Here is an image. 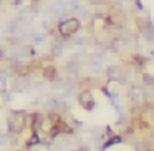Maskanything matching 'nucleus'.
<instances>
[{
	"mask_svg": "<svg viewBox=\"0 0 154 151\" xmlns=\"http://www.w3.org/2000/svg\"><path fill=\"white\" fill-rule=\"evenodd\" d=\"M81 67H83V61L80 60H75V58H70V60L65 63V71L71 77H78L81 71Z\"/></svg>",
	"mask_w": 154,
	"mask_h": 151,
	"instance_id": "0eeeda50",
	"label": "nucleus"
},
{
	"mask_svg": "<svg viewBox=\"0 0 154 151\" xmlns=\"http://www.w3.org/2000/svg\"><path fill=\"white\" fill-rule=\"evenodd\" d=\"M78 103L83 108L85 111H93L96 108V100H94V95L90 88H83V90L78 93Z\"/></svg>",
	"mask_w": 154,
	"mask_h": 151,
	"instance_id": "7ed1b4c3",
	"label": "nucleus"
},
{
	"mask_svg": "<svg viewBox=\"0 0 154 151\" xmlns=\"http://www.w3.org/2000/svg\"><path fill=\"white\" fill-rule=\"evenodd\" d=\"M141 80H143V85H147V87H154V75L147 73V71H144V73H141Z\"/></svg>",
	"mask_w": 154,
	"mask_h": 151,
	"instance_id": "9d476101",
	"label": "nucleus"
},
{
	"mask_svg": "<svg viewBox=\"0 0 154 151\" xmlns=\"http://www.w3.org/2000/svg\"><path fill=\"white\" fill-rule=\"evenodd\" d=\"M45 81L43 80H32V88L30 90H43Z\"/></svg>",
	"mask_w": 154,
	"mask_h": 151,
	"instance_id": "9b49d317",
	"label": "nucleus"
},
{
	"mask_svg": "<svg viewBox=\"0 0 154 151\" xmlns=\"http://www.w3.org/2000/svg\"><path fill=\"white\" fill-rule=\"evenodd\" d=\"M22 4H23V0H12V5L14 7H20Z\"/></svg>",
	"mask_w": 154,
	"mask_h": 151,
	"instance_id": "4468645a",
	"label": "nucleus"
},
{
	"mask_svg": "<svg viewBox=\"0 0 154 151\" xmlns=\"http://www.w3.org/2000/svg\"><path fill=\"white\" fill-rule=\"evenodd\" d=\"M42 77H43L45 81H55L58 80V68L55 63H45L43 68H42Z\"/></svg>",
	"mask_w": 154,
	"mask_h": 151,
	"instance_id": "423d86ee",
	"label": "nucleus"
},
{
	"mask_svg": "<svg viewBox=\"0 0 154 151\" xmlns=\"http://www.w3.org/2000/svg\"><path fill=\"white\" fill-rule=\"evenodd\" d=\"M57 30H58V35H60V37L71 38L73 35H76L78 32L81 30V22H80V18H76V17H66L65 20L58 22Z\"/></svg>",
	"mask_w": 154,
	"mask_h": 151,
	"instance_id": "f03ea898",
	"label": "nucleus"
},
{
	"mask_svg": "<svg viewBox=\"0 0 154 151\" xmlns=\"http://www.w3.org/2000/svg\"><path fill=\"white\" fill-rule=\"evenodd\" d=\"M90 5H94V7H101V5H108L109 0H86Z\"/></svg>",
	"mask_w": 154,
	"mask_h": 151,
	"instance_id": "f8f14e48",
	"label": "nucleus"
},
{
	"mask_svg": "<svg viewBox=\"0 0 154 151\" xmlns=\"http://www.w3.org/2000/svg\"><path fill=\"white\" fill-rule=\"evenodd\" d=\"M7 58H8V55H7V52H5V48L0 47V63H2V61H5Z\"/></svg>",
	"mask_w": 154,
	"mask_h": 151,
	"instance_id": "ddd939ff",
	"label": "nucleus"
},
{
	"mask_svg": "<svg viewBox=\"0 0 154 151\" xmlns=\"http://www.w3.org/2000/svg\"><path fill=\"white\" fill-rule=\"evenodd\" d=\"M128 96H129V101L133 105H141L144 103V91H143V85H136L133 83L128 90Z\"/></svg>",
	"mask_w": 154,
	"mask_h": 151,
	"instance_id": "39448f33",
	"label": "nucleus"
},
{
	"mask_svg": "<svg viewBox=\"0 0 154 151\" xmlns=\"http://www.w3.org/2000/svg\"><path fill=\"white\" fill-rule=\"evenodd\" d=\"M30 2H38V4H40V2H42V0H30Z\"/></svg>",
	"mask_w": 154,
	"mask_h": 151,
	"instance_id": "2eb2a0df",
	"label": "nucleus"
},
{
	"mask_svg": "<svg viewBox=\"0 0 154 151\" xmlns=\"http://www.w3.org/2000/svg\"><path fill=\"white\" fill-rule=\"evenodd\" d=\"M104 75L109 83H123L124 81V68L121 65H108Z\"/></svg>",
	"mask_w": 154,
	"mask_h": 151,
	"instance_id": "20e7f679",
	"label": "nucleus"
},
{
	"mask_svg": "<svg viewBox=\"0 0 154 151\" xmlns=\"http://www.w3.org/2000/svg\"><path fill=\"white\" fill-rule=\"evenodd\" d=\"M124 141V138L123 136H119V134H114V136H109L106 141H104V144L101 146V151H106L109 146H114V144H119V143H123Z\"/></svg>",
	"mask_w": 154,
	"mask_h": 151,
	"instance_id": "6e6552de",
	"label": "nucleus"
},
{
	"mask_svg": "<svg viewBox=\"0 0 154 151\" xmlns=\"http://www.w3.org/2000/svg\"><path fill=\"white\" fill-rule=\"evenodd\" d=\"M2 4H4V0H0V5H2Z\"/></svg>",
	"mask_w": 154,
	"mask_h": 151,
	"instance_id": "dca6fc26",
	"label": "nucleus"
},
{
	"mask_svg": "<svg viewBox=\"0 0 154 151\" xmlns=\"http://www.w3.org/2000/svg\"><path fill=\"white\" fill-rule=\"evenodd\" d=\"M27 38H30L32 45H40L45 42V35L43 33H35V32H28Z\"/></svg>",
	"mask_w": 154,
	"mask_h": 151,
	"instance_id": "1a4fd4ad",
	"label": "nucleus"
},
{
	"mask_svg": "<svg viewBox=\"0 0 154 151\" xmlns=\"http://www.w3.org/2000/svg\"><path fill=\"white\" fill-rule=\"evenodd\" d=\"M30 113L23 110H12L7 116V130L8 134H20L28 126Z\"/></svg>",
	"mask_w": 154,
	"mask_h": 151,
	"instance_id": "f257e3e1",
	"label": "nucleus"
}]
</instances>
